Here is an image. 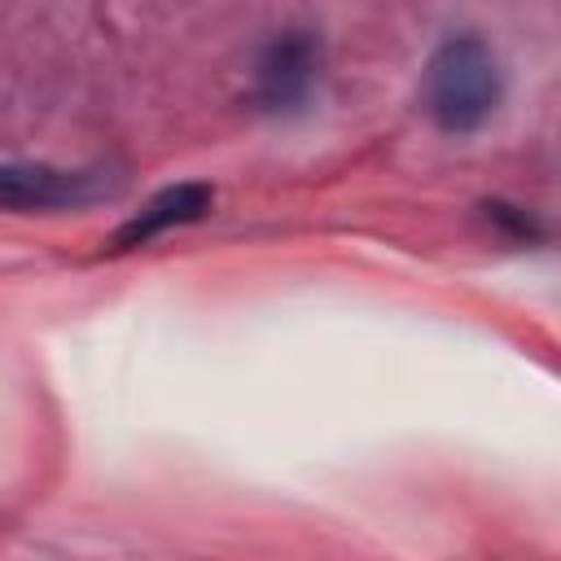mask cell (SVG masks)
Masks as SVG:
<instances>
[{
    "instance_id": "277c9868",
    "label": "cell",
    "mask_w": 561,
    "mask_h": 561,
    "mask_svg": "<svg viewBox=\"0 0 561 561\" xmlns=\"http://www.w3.org/2000/svg\"><path fill=\"white\" fill-rule=\"evenodd\" d=\"M215 206V188L202 184V180H184V184H171L162 193H153L118 232H114V250H136L145 241H153L158 232L167 228H180V224H197L206 210Z\"/></svg>"
},
{
    "instance_id": "3957f363",
    "label": "cell",
    "mask_w": 561,
    "mask_h": 561,
    "mask_svg": "<svg viewBox=\"0 0 561 561\" xmlns=\"http://www.w3.org/2000/svg\"><path fill=\"white\" fill-rule=\"evenodd\" d=\"M88 175L48 162H0V210H57L88 197Z\"/></svg>"
},
{
    "instance_id": "5b68a950",
    "label": "cell",
    "mask_w": 561,
    "mask_h": 561,
    "mask_svg": "<svg viewBox=\"0 0 561 561\" xmlns=\"http://www.w3.org/2000/svg\"><path fill=\"white\" fill-rule=\"evenodd\" d=\"M486 215L495 219V224H504L513 237H539V224L526 215V210H517V206H504V202H491L486 206Z\"/></svg>"
},
{
    "instance_id": "6da1fadb",
    "label": "cell",
    "mask_w": 561,
    "mask_h": 561,
    "mask_svg": "<svg viewBox=\"0 0 561 561\" xmlns=\"http://www.w3.org/2000/svg\"><path fill=\"white\" fill-rule=\"evenodd\" d=\"M500 105V61L478 35H451L425 66V110L451 136L478 131Z\"/></svg>"
},
{
    "instance_id": "7a4b0ae2",
    "label": "cell",
    "mask_w": 561,
    "mask_h": 561,
    "mask_svg": "<svg viewBox=\"0 0 561 561\" xmlns=\"http://www.w3.org/2000/svg\"><path fill=\"white\" fill-rule=\"evenodd\" d=\"M324 48L311 31H280L254 66V96L263 110H298L320 83Z\"/></svg>"
}]
</instances>
